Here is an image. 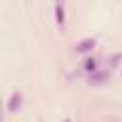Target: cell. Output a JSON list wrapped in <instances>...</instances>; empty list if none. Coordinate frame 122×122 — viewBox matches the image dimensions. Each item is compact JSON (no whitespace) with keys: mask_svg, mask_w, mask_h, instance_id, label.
<instances>
[{"mask_svg":"<svg viewBox=\"0 0 122 122\" xmlns=\"http://www.w3.org/2000/svg\"><path fill=\"white\" fill-rule=\"evenodd\" d=\"M21 93L19 92H15V93H11V97H10V101H8V111L10 112H13V111H19V107H21Z\"/></svg>","mask_w":122,"mask_h":122,"instance_id":"cell-1","label":"cell"},{"mask_svg":"<svg viewBox=\"0 0 122 122\" xmlns=\"http://www.w3.org/2000/svg\"><path fill=\"white\" fill-rule=\"evenodd\" d=\"M95 46V40H84V42H80L78 46H76V51H80V53H84V51H90L92 48Z\"/></svg>","mask_w":122,"mask_h":122,"instance_id":"cell-2","label":"cell"},{"mask_svg":"<svg viewBox=\"0 0 122 122\" xmlns=\"http://www.w3.org/2000/svg\"><path fill=\"white\" fill-rule=\"evenodd\" d=\"M55 13H57V23L63 27V25H65V11H63V6H61V4H57V10H55Z\"/></svg>","mask_w":122,"mask_h":122,"instance_id":"cell-3","label":"cell"},{"mask_svg":"<svg viewBox=\"0 0 122 122\" xmlns=\"http://www.w3.org/2000/svg\"><path fill=\"white\" fill-rule=\"evenodd\" d=\"M107 80V74L105 72H97V74H93L92 78H90V82L92 84H97V82H105Z\"/></svg>","mask_w":122,"mask_h":122,"instance_id":"cell-4","label":"cell"},{"mask_svg":"<svg viewBox=\"0 0 122 122\" xmlns=\"http://www.w3.org/2000/svg\"><path fill=\"white\" fill-rule=\"evenodd\" d=\"M86 69H88V71H93V69H95V63H93V59H88V63H86Z\"/></svg>","mask_w":122,"mask_h":122,"instance_id":"cell-5","label":"cell"},{"mask_svg":"<svg viewBox=\"0 0 122 122\" xmlns=\"http://www.w3.org/2000/svg\"><path fill=\"white\" fill-rule=\"evenodd\" d=\"M65 122H71V120H69V118H67V120H65Z\"/></svg>","mask_w":122,"mask_h":122,"instance_id":"cell-6","label":"cell"}]
</instances>
